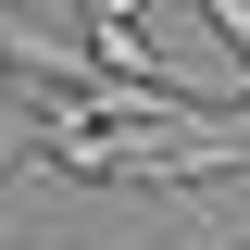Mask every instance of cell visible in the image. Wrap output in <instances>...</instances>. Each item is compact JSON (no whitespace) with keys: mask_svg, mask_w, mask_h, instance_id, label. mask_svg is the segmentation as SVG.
<instances>
[{"mask_svg":"<svg viewBox=\"0 0 250 250\" xmlns=\"http://www.w3.org/2000/svg\"><path fill=\"white\" fill-rule=\"evenodd\" d=\"M0 62H25V75H50L62 100L88 88V38H62V25H25V13H0Z\"/></svg>","mask_w":250,"mask_h":250,"instance_id":"6da1fadb","label":"cell"},{"mask_svg":"<svg viewBox=\"0 0 250 250\" xmlns=\"http://www.w3.org/2000/svg\"><path fill=\"white\" fill-rule=\"evenodd\" d=\"M25 138H38V125L13 113V88H0V175H13V163H25Z\"/></svg>","mask_w":250,"mask_h":250,"instance_id":"7a4b0ae2","label":"cell"}]
</instances>
